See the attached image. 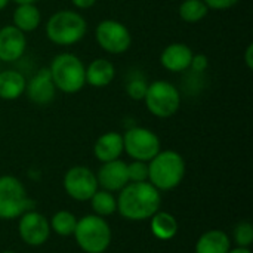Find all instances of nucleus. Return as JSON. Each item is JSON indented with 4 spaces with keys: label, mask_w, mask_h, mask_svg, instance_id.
Here are the masks:
<instances>
[{
    "label": "nucleus",
    "mask_w": 253,
    "mask_h": 253,
    "mask_svg": "<svg viewBox=\"0 0 253 253\" xmlns=\"http://www.w3.org/2000/svg\"><path fill=\"white\" fill-rule=\"evenodd\" d=\"M119 193L117 212L127 221H145L160 211V191L148 181L129 182Z\"/></svg>",
    "instance_id": "nucleus-1"
},
{
    "label": "nucleus",
    "mask_w": 253,
    "mask_h": 253,
    "mask_svg": "<svg viewBox=\"0 0 253 253\" xmlns=\"http://www.w3.org/2000/svg\"><path fill=\"white\" fill-rule=\"evenodd\" d=\"M185 176V160L175 150H160L148 162V182L159 191L176 188Z\"/></svg>",
    "instance_id": "nucleus-2"
},
{
    "label": "nucleus",
    "mask_w": 253,
    "mask_h": 253,
    "mask_svg": "<svg viewBox=\"0 0 253 253\" xmlns=\"http://www.w3.org/2000/svg\"><path fill=\"white\" fill-rule=\"evenodd\" d=\"M44 33L49 42L58 46H71L83 40L87 33V22L76 10L62 9L49 16Z\"/></svg>",
    "instance_id": "nucleus-3"
},
{
    "label": "nucleus",
    "mask_w": 253,
    "mask_h": 253,
    "mask_svg": "<svg viewBox=\"0 0 253 253\" xmlns=\"http://www.w3.org/2000/svg\"><path fill=\"white\" fill-rule=\"evenodd\" d=\"M52 82L56 87V90L62 93H77L86 86V65L83 61L71 53V52H62L58 53L47 67Z\"/></svg>",
    "instance_id": "nucleus-4"
},
{
    "label": "nucleus",
    "mask_w": 253,
    "mask_h": 253,
    "mask_svg": "<svg viewBox=\"0 0 253 253\" xmlns=\"http://www.w3.org/2000/svg\"><path fill=\"white\" fill-rule=\"evenodd\" d=\"M73 236L76 237L79 248L86 253L107 252L113 239L110 224L95 213L77 219Z\"/></svg>",
    "instance_id": "nucleus-5"
},
{
    "label": "nucleus",
    "mask_w": 253,
    "mask_h": 253,
    "mask_svg": "<svg viewBox=\"0 0 253 253\" xmlns=\"http://www.w3.org/2000/svg\"><path fill=\"white\" fill-rule=\"evenodd\" d=\"M142 101L154 117L169 119L175 116L181 107V93L173 83L168 80H154L148 83Z\"/></svg>",
    "instance_id": "nucleus-6"
},
{
    "label": "nucleus",
    "mask_w": 253,
    "mask_h": 253,
    "mask_svg": "<svg viewBox=\"0 0 253 253\" xmlns=\"http://www.w3.org/2000/svg\"><path fill=\"white\" fill-rule=\"evenodd\" d=\"M33 200L28 197L24 184L12 176H0V219H16L28 211H33Z\"/></svg>",
    "instance_id": "nucleus-7"
},
{
    "label": "nucleus",
    "mask_w": 253,
    "mask_h": 253,
    "mask_svg": "<svg viewBox=\"0 0 253 253\" xmlns=\"http://www.w3.org/2000/svg\"><path fill=\"white\" fill-rule=\"evenodd\" d=\"M123 150L132 160L150 162L162 150L160 138L151 129L133 126L123 135Z\"/></svg>",
    "instance_id": "nucleus-8"
},
{
    "label": "nucleus",
    "mask_w": 253,
    "mask_h": 253,
    "mask_svg": "<svg viewBox=\"0 0 253 253\" xmlns=\"http://www.w3.org/2000/svg\"><path fill=\"white\" fill-rule=\"evenodd\" d=\"M95 40L99 47L111 55H122L132 44L129 28L117 19H102L95 28Z\"/></svg>",
    "instance_id": "nucleus-9"
},
{
    "label": "nucleus",
    "mask_w": 253,
    "mask_h": 253,
    "mask_svg": "<svg viewBox=\"0 0 253 253\" xmlns=\"http://www.w3.org/2000/svg\"><path fill=\"white\" fill-rule=\"evenodd\" d=\"M65 193L77 202H89L90 197L99 190L96 175L86 166H73L64 175Z\"/></svg>",
    "instance_id": "nucleus-10"
},
{
    "label": "nucleus",
    "mask_w": 253,
    "mask_h": 253,
    "mask_svg": "<svg viewBox=\"0 0 253 253\" xmlns=\"http://www.w3.org/2000/svg\"><path fill=\"white\" fill-rule=\"evenodd\" d=\"M18 231L21 240L31 248H39L44 245L52 233L49 219L34 209L19 216Z\"/></svg>",
    "instance_id": "nucleus-11"
},
{
    "label": "nucleus",
    "mask_w": 253,
    "mask_h": 253,
    "mask_svg": "<svg viewBox=\"0 0 253 253\" xmlns=\"http://www.w3.org/2000/svg\"><path fill=\"white\" fill-rule=\"evenodd\" d=\"M25 95L27 98L36 104V105H49L55 96H56V87L52 82L49 68H42L39 70L28 82L25 86Z\"/></svg>",
    "instance_id": "nucleus-12"
},
{
    "label": "nucleus",
    "mask_w": 253,
    "mask_h": 253,
    "mask_svg": "<svg viewBox=\"0 0 253 253\" xmlns=\"http://www.w3.org/2000/svg\"><path fill=\"white\" fill-rule=\"evenodd\" d=\"M95 175H96L98 185L102 190H107L110 193L120 191L129 184L127 163L120 159L102 163Z\"/></svg>",
    "instance_id": "nucleus-13"
},
{
    "label": "nucleus",
    "mask_w": 253,
    "mask_h": 253,
    "mask_svg": "<svg viewBox=\"0 0 253 253\" xmlns=\"http://www.w3.org/2000/svg\"><path fill=\"white\" fill-rule=\"evenodd\" d=\"M27 49V36L15 25H4L0 28V61L15 62Z\"/></svg>",
    "instance_id": "nucleus-14"
},
{
    "label": "nucleus",
    "mask_w": 253,
    "mask_h": 253,
    "mask_svg": "<svg viewBox=\"0 0 253 253\" xmlns=\"http://www.w3.org/2000/svg\"><path fill=\"white\" fill-rule=\"evenodd\" d=\"M193 49L181 42L168 44L160 53V64L170 73H184L190 68L193 59Z\"/></svg>",
    "instance_id": "nucleus-15"
},
{
    "label": "nucleus",
    "mask_w": 253,
    "mask_h": 253,
    "mask_svg": "<svg viewBox=\"0 0 253 253\" xmlns=\"http://www.w3.org/2000/svg\"><path fill=\"white\" fill-rule=\"evenodd\" d=\"M84 77H86V84L96 89L107 87L108 84L113 83L116 77V67L110 59L95 58L87 64Z\"/></svg>",
    "instance_id": "nucleus-16"
},
{
    "label": "nucleus",
    "mask_w": 253,
    "mask_h": 253,
    "mask_svg": "<svg viewBox=\"0 0 253 253\" xmlns=\"http://www.w3.org/2000/svg\"><path fill=\"white\" fill-rule=\"evenodd\" d=\"M123 135L119 132H105L102 133L93 145V154L101 163L113 162L120 159L123 154Z\"/></svg>",
    "instance_id": "nucleus-17"
},
{
    "label": "nucleus",
    "mask_w": 253,
    "mask_h": 253,
    "mask_svg": "<svg viewBox=\"0 0 253 253\" xmlns=\"http://www.w3.org/2000/svg\"><path fill=\"white\" fill-rule=\"evenodd\" d=\"M27 79L16 70L0 71V99L15 101L25 93Z\"/></svg>",
    "instance_id": "nucleus-18"
},
{
    "label": "nucleus",
    "mask_w": 253,
    "mask_h": 253,
    "mask_svg": "<svg viewBox=\"0 0 253 253\" xmlns=\"http://www.w3.org/2000/svg\"><path fill=\"white\" fill-rule=\"evenodd\" d=\"M230 249V236L222 230H209L203 233L196 243V253H228Z\"/></svg>",
    "instance_id": "nucleus-19"
},
{
    "label": "nucleus",
    "mask_w": 253,
    "mask_h": 253,
    "mask_svg": "<svg viewBox=\"0 0 253 253\" xmlns=\"http://www.w3.org/2000/svg\"><path fill=\"white\" fill-rule=\"evenodd\" d=\"M42 13L37 4H18L12 13V25L22 33H31L39 28Z\"/></svg>",
    "instance_id": "nucleus-20"
},
{
    "label": "nucleus",
    "mask_w": 253,
    "mask_h": 253,
    "mask_svg": "<svg viewBox=\"0 0 253 253\" xmlns=\"http://www.w3.org/2000/svg\"><path fill=\"white\" fill-rule=\"evenodd\" d=\"M150 228L156 239L168 242L172 240L178 233V221L169 212L157 211L150 218Z\"/></svg>",
    "instance_id": "nucleus-21"
},
{
    "label": "nucleus",
    "mask_w": 253,
    "mask_h": 253,
    "mask_svg": "<svg viewBox=\"0 0 253 253\" xmlns=\"http://www.w3.org/2000/svg\"><path fill=\"white\" fill-rule=\"evenodd\" d=\"M178 13L184 22L197 24L208 16L209 7L203 3V0H184L178 7Z\"/></svg>",
    "instance_id": "nucleus-22"
},
{
    "label": "nucleus",
    "mask_w": 253,
    "mask_h": 253,
    "mask_svg": "<svg viewBox=\"0 0 253 253\" xmlns=\"http://www.w3.org/2000/svg\"><path fill=\"white\" fill-rule=\"evenodd\" d=\"M90 206L95 215L98 216H110L117 212V199L113 196V193L107 190H98L90 197Z\"/></svg>",
    "instance_id": "nucleus-23"
},
{
    "label": "nucleus",
    "mask_w": 253,
    "mask_h": 253,
    "mask_svg": "<svg viewBox=\"0 0 253 253\" xmlns=\"http://www.w3.org/2000/svg\"><path fill=\"white\" fill-rule=\"evenodd\" d=\"M77 219L79 218H76L74 213H71L68 211H59L49 221L50 230L55 234L61 236V237L73 236L74 234V230H76V225H77Z\"/></svg>",
    "instance_id": "nucleus-24"
},
{
    "label": "nucleus",
    "mask_w": 253,
    "mask_h": 253,
    "mask_svg": "<svg viewBox=\"0 0 253 253\" xmlns=\"http://www.w3.org/2000/svg\"><path fill=\"white\" fill-rule=\"evenodd\" d=\"M234 242L239 248H251L253 243V227L251 222L242 221L234 227Z\"/></svg>",
    "instance_id": "nucleus-25"
},
{
    "label": "nucleus",
    "mask_w": 253,
    "mask_h": 253,
    "mask_svg": "<svg viewBox=\"0 0 253 253\" xmlns=\"http://www.w3.org/2000/svg\"><path fill=\"white\" fill-rule=\"evenodd\" d=\"M148 87V82L142 76H133L126 83V93L133 101H142Z\"/></svg>",
    "instance_id": "nucleus-26"
},
{
    "label": "nucleus",
    "mask_w": 253,
    "mask_h": 253,
    "mask_svg": "<svg viewBox=\"0 0 253 253\" xmlns=\"http://www.w3.org/2000/svg\"><path fill=\"white\" fill-rule=\"evenodd\" d=\"M129 182H145L148 181V163L141 160H133L127 163Z\"/></svg>",
    "instance_id": "nucleus-27"
},
{
    "label": "nucleus",
    "mask_w": 253,
    "mask_h": 253,
    "mask_svg": "<svg viewBox=\"0 0 253 253\" xmlns=\"http://www.w3.org/2000/svg\"><path fill=\"white\" fill-rule=\"evenodd\" d=\"M209 67V58L205 53H194L193 59H191V65L190 68H193V71L196 73H205Z\"/></svg>",
    "instance_id": "nucleus-28"
},
{
    "label": "nucleus",
    "mask_w": 253,
    "mask_h": 253,
    "mask_svg": "<svg viewBox=\"0 0 253 253\" xmlns=\"http://www.w3.org/2000/svg\"><path fill=\"white\" fill-rule=\"evenodd\" d=\"M240 0H203V3L211 9L213 10H225V9H230L233 6H236Z\"/></svg>",
    "instance_id": "nucleus-29"
},
{
    "label": "nucleus",
    "mask_w": 253,
    "mask_h": 253,
    "mask_svg": "<svg viewBox=\"0 0 253 253\" xmlns=\"http://www.w3.org/2000/svg\"><path fill=\"white\" fill-rule=\"evenodd\" d=\"M96 1L98 0H71L76 9H90L92 6H95Z\"/></svg>",
    "instance_id": "nucleus-30"
},
{
    "label": "nucleus",
    "mask_w": 253,
    "mask_h": 253,
    "mask_svg": "<svg viewBox=\"0 0 253 253\" xmlns=\"http://www.w3.org/2000/svg\"><path fill=\"white\" fill-rule=\"evenodd\" d=\"M245 62H246V67L249 70L253 68V44L249 43L248 47H246V52H245Z\"/></svg>",
    "instance_id": "nucleus-31"
},
{
    "label": "nucleus",
    "mask_w": 253,
    "mask_h": 253,
    "mask_svg": "<svg viewBox=\"0 0 253 253\" xmlns=\"http://www.w3.org/2000/svg\"><path fill=\"white\" fill-rule=\"evenodd\" d=\"M228 253H252L251 251V248H236V249H230V252Z\"/></svg>",
    "instance_id": "nucleus-32"
},
{
    "label": "nucleus",
    "mask_w": 253,
    "mask_h": 253,
    "mask_svg": "<svg viewBox=\"0 0 253 253\" xmlns=\"http://www.w3.org/2000/svg\"><path fill=\"white\" fill-rule=\"evenodd\" d=\"M16 4H36L39 0H10Z\"/></svg>",
    "instance_id": "nucleus-33"
},
{
    "label": "nucleus",
    "mask_w": 253,
    "mask_h": 253,
    "mask_svg": "<svg viewBox=\"0 0 253 253\" xmlns=\"http://www.w3.org/2000/svg\"><path fill=\"white\" fill-rule=\"evenodd\" d=\"M10 0H0V10H3L7 4H9Z\"/></svg>",
    "instance_id": "nucleus-34"
},
{
    "label": "nucleus",
    "mask_w": 253,
    "mask_h": 253,
    "mask_svg": "<svg viewBox=\"0 0 253 253\" xmlns=\"http://www.w3.org/2000/svg\"><path fill=\"white\" fill-rule=\"evenodd\" d=\"M0 253H16V252H12V251H4V252H0Z\"/></svg>",
    "instance_id": "nucleus-35"
}]
</instances>
